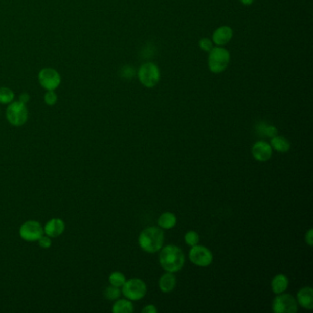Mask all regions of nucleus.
<instances>
[{
  "label": "nucleus",
  "instance_id": "f257e3e1",
  "mask_svg": "<svg viewBox=\"0 0 313 313\" xmlns=\"http://www.w3.org/2000/svg\"><path fill=\"white\" fill-rule=\"evenodd\" d=\"M185 255L178 246L168 244L162 247L159 254V263L166 272L176 273L183 269Z\"/></svg>",
  "mask_w": 313,
  "mask_h": 313
},
{
  "label": "nucleus",
  "instance_id": "f03ea898",
  "mask_svg": "<svg viewBox=\"0 0 313 313\" xmlns=\"http://www.w3.org/2000/svg\"><path fill=\"white\" fill-rule=\"evenodd\" d=\"M165 242V233L160 227L152 226L140 233L138 242L144 252L154 254L161 250Z\"/></svg>",
  "mask_w": 313,
  "mask_h": 313
},
{
  "label": "nucleus",
  "instance_id": "7ed1b4c3",
  "mask_svg": "<svg viewBox=\"0 0 313 313\" xmlns=\"http://www.w3.org/2000/svg\"><path fill=\"white\" fill-rule=\"evenodd\" d=\"M231 60L230 52L224 46H216L209 52L208 66L213 74H219L228 68Z\"/></svg>",
  "mask_w": 313,
  "mask_h": 313
},
{
  "label": "nucleus",
  "instance_id": "20e7f679",
  "mask_svg": "<svg viewBox=\"0 0 313 313\" xmlns=\"http://www.w3.org/2000/svg\"><path fill=\"white\" fill-rule=\"evenodd\" d=\"M140 83L146 88L156 86L161 79V72L155 63L152 62L143 63L137 72Z\"/></svg>",
  "mask_w": 313,
  "mask_h": 313
},
{
  "label": "nucleus",
  "instance_id": "39448f33",
  "mask_svg": "<svg viewBox=\"0 0 313 313\" xmlns=\"http://www.w3.org/2000/svg\"><path fill=\"white\" fill-rule=\"evenodd\" d=\"M7 120L11 125L15 127H20L24 125L29 118V111L26 104L21 101H13L9 104L6 111Z\"/></svg>",
  "mask_w": 313,
  "mask_h": 313
},
{
  "label": "nucleus",
  "instance_id": "423d86ee",
  "mask_svg": "<svg viewBox=\"0 0 313 313\" xmlns=\"http://www.w3.org/2000/svg\"><path fill=\"white\" fill-rule=\"evenodd\" d=\"M121 287V294H123L126 299L131 301L142 300L147 292L146 284L140 278H131L130 280H126L124 285Z\"/></svg>",
  "mask_w": 313,
  "mask_h": 313
},
{
  "label": "nucleus",
  "instance_id": "0eeeda50",
  "mask_svg": "<svg viewBox=\"0 0 313 313\" xmlns=\"http://www.w3.org/2000/svg\"><path fill=\"white\" fill-rule=\"evenodd\" d=\"M38 80L41 87L45 90H55L61 85L62 77L56 69L45 68L39 72Z\"/></svg>",
  "mask_w": 313,
  "mask_h": 313
},
{
  "label": "nucleus",
  "instance_id": "6e6552de",
  "mask_svg": "<svg viewBox=\"0 0 313 313\" xmlns=\"http://www.w3.org/2000/svg\"><path fill=\"white\" fill-rule=\"evenodd\" d=\"M298 302L290 294H278L272 302V309L276 313H296L298 311Z\"/></svg>",
  "mask_w": 313,
  "mask_h": 313
},
{
  "label": "nucleus",
  "instance_id": "1a4fd4ad",
  "mask_svg": "<svg viewBox=\"0 0 313 313\" xmlns=\"http://www.w3.org/2000/svg\"><path fill=\"white\" fill-rule=\"evenodd\" d=\"M19 236L26 242H38L43 234V227L37 220H28L20 226L19 228Z\"/></svg>",
  "mask_w": 313,
  "mask_h": 313
},
{
  "label": "nucleus",
  "instance_id": "9d476101",
  "mask_svg": "<svg viewBox=\"0 0 313 313\" xmlns=\"http://www.w3.org/2000/svg\"><path fill=\"white\" fill-rule=\"evenodd\" d=\"M188 256L193 264L200 267L209 266L213 261V255L211 251L205 246L198 244L191 247Z\"/></svg>",
  "mask_w": 313,
  "mask_h": 313
},
{
  "label": "nucleus",
  "instance_id": "9b49d317",
  "mask_svg": "<svg viewBox=\"0 0 313 313\" xmlns=\"http://www.w3.org/2000/svg\"><path fill=\"white\" fill-rule=\"evenodd\" d=\"M273 154V149L270 144L264 141H258L252 147V155L256 161H269Z\"/></svg>",
  "mask_w": 313,
  "mask_h": 313
},
{
  "label": "nucleus",
  "instance_id": "f8f14e48",
  "mask_svg": "<svg viewBox=\"0 0 313 313\" xmlns=\"http://www.w3.org/2000/svg\"><path fill=\"white\" fill-rule=\"evenodd\" d=\"M233 37V29L227 25H223L215 30L211 40L216 46H225L231 41Z\"/></svg>",
  "mask_w": 313,
  "mask_h": 313
},
{
  "label": "nucleus",
  "instance_id": "ddd939ff",
  "mask_svg": "<svg viewBox=\"0 0 313 313\" xmlns=\"http://www.w3.org/2000/svg\"><path fill=\"white\" fill-rule=\"evenodd\" d=\"M65 230V223L63 219L54 218L50 219L43 227L45 235L51 238H56L62 235Z\"/></svg>",
  "mask_w": 313,
  "mask_h": 313
},
{
  "label": "nucleus",
  "instance_id": "4468645a",
  "mask_svg": "<svg viewBox=\"0 0 313 313\" xmlns=\"http://www.w3.org/2000/svg\"><path fill=\"white\" fill-rule=\"evenodd\" d=\"M297 302L303 309H313V289L310 286L300 288L297 294Z\"/></svg>",
  "mask_w": 313,
  "mask_h": 313
},
{
  "label": "nucleus",
  "instance_id": "2eb2a0df",
  "mask_svg": "<svg viewBox=\"0 0 313 313\" xmlns=\"http://www.w3.org/2000/svg\"><path fill=\"white\" fill-rule=\"evenodd\" d=\"M159 288L164 293H170L174 290V287L176 286V278L174 277V273L166 272L162 275L161 278L158 282Z\"/></svg>",
  "mask_w": 313,
  "mask_h": 313
},
{
  "label": "nucleus",
  "instance_id": "dca6fc26",
  "mask_svg": "<svg viewBox=\"0 0 313 313\" xmlns=\"http://www.w3.org/2000/svg\"><path fill=\"white\" fill-rule=\"evenodd\" d=\"M289 280L284 274H278L271 281V288L276 295L284 293L287 289Z\"/></svg>",
  "mask_w": 313,
  "mask_h": 313
},
{
  "label": "nucleus",
  "instance_id": "f3484780",
  "mask_svg": "<svg viewBox=\"0 0 313 313\" xmlns=\"http://www.w3.org/2000/svg\"><path fill=\"white\" fill-rule=\"evenodd\" d=\"M270 146L278 152H287L290 150L291 147L290 143L288 140L278 135L271 137Z\"/></svg>",
  "mask_w": 313,
  "mask_h": 313
},
{
  "label": "nucleus",
  "instance_id": "a211bd4d",
  "mask_svg": "<svg viewBox=\"0 0 313 313\" xmlns=\"http://www.w3.org/2000/svg\"><path fill=\"white\" fill-rule=\"evenodd\" d=\"M176 222H177L176 216L174 213L169 212V211L162 213L160 217L158 218V220H157V223L159 225V227L161 229H166V230H170V229L174 228Z\"/></svg>",
  "mask_w": 313,
  "mask_h": 313
},
{
  "label": "nucleus",
  "instance_id": "6ab92c4d",
  "mask_svg": "<svg viewBox=\"0 0 313 313\" xmlns=\"http://www.w3.org/2000/svg\"><path fill=\"white\" fill-rule=\"evenodd\" d=\"M135 311V306L131 300L128 299H118L112 306V312L132 313Z\"/></svg>",
  "mask_w": 313,
  "mask_h": 313
},
{
  "label": "nucleus",
  "instance_id": "aec40b11",
  "mask_svg": "<svg viewBox=\"0 0 313 313\" xmlns=\"http://www.w3.org/2000/svg\"><path fill=\"white\" fill-rule=\"evenodd\" d=\"M14 99H15V93L13 90L6 86L0 87V104L8 105L13 102Z\"/></svg>",
  "mask_w": 313,
  "mask_h": 313
},
{
  "label": "nucleus",
  "instance_id": "412c9836",
  "mask_svg": "<svg viewBox=\"0 0 313 313\" xmlns=\"http://www.w3.org/2000/svg\"><path fill=\"white\" fill-rule=\"evenodd\" d=\"M108 281L110 283L111 286H117V287H121L124 285L126 282L125 275L119 271L112 272L109 277H108Z\"/></svg>",
  "mask_w": 313,
  "mask_h": 313
},
{
  "label": "nucleus",
  "instance_id": "4be33fe9",
  "mask_svg": "<svg viewBox=\"0 0 313 313\" xmlns=\"http://www.w3.org/2000/svg\"><path fill=\"white\" fill-rule=\"evenodd\" d=\"M257 131L259 135H265L269 137H273L278 135V130L275 126L269 125L265 122H261L257 125Z\"/></svg>",
  "mask_w": 313,
  "mask_h": 313
},
{
  "label": "nucleus",
  "instance_id": "5701e85b",
  "mask_svg": "<svg viewBox=\"0 0 313 313\" xmlns=\"http://www.w3.org/2000/svg\"><path fill=\"white\" fill-rule=\"evenodd\" d=\"M104 295H105V298L107 300H117L118 299H120V297H121V290L120 289V287L110 285L105 289Z\"/></svg>",
  "mask_w": 313,
  "mask_h": 313
},
{
  "label": "nucleus",
  "instance_id": "b1692460",
  "mask_svg": "<svg viewBox=\"0 0 313 313\" xmlns=\"http://www.w3.org/2000/svg\"><path fill=\"white\" fill-rule=\"evenodd\" d=\"M185 242L188 245H197L199 242V235L195 231H189L185 234Z\"/></svg>",
  "mask_w": 313,
  "mask_h": 313
},
{
  "label": "nucleus",
  "instance_id": "393cba45",
  "mask_svg": "<svg viewBox=\"0 0 313 313\" xmlns=\"http://www.w3.org/2000/svg\"><path fill=\"white\" fill-rule=\"evenodd\" d=\"M58 101V96L54 90H46L44 95V102L48 106H54Z\"/></svg>",
  "mask_w": 313,
  "mask_h": 313
},
{
  "label": "nucleus",
  "instance_id": "a878e982",
  "mask_svg": "<svg viewBox=\"0 0 313 313\" xmlns=\"http://www.w3.org/2000/svg\"><path fill=\"white\" fill-rule=\"evenodd\" d=\"M198 46H199V48L202 51H204L206 53H209L210 50L214 47L212 40L209 39V38H202V39H200L199 42H198Z\"/></svg>",
  "mask_w": 313,
  "mask_h": 313
},
{
  "label": "nucleus",
  "instance_id": "bb28decb",
  "mask_svg": "<svg viewBox=\"0 0 313 313\" xmlns=\"http://www.w3.org/2000/svg\"><path fill=\"white\" fill-rule=\"evenodd\" d=\"M38 242H39V245H40L42 249H49L51 245H52V240H51V237L47 236V235H42V236L38 240Z\"/></svg>",
  "mask_w": 313,
  "mask_h": 313
},
{
  "label": "nucleus",
  "instance_id": "cd10ccee",
  "mask_svg": "<svg viewBox=\"0 0 313 313\" xmlns=\"http://www.w3.org/2000/svg\"><path fill=\"white\" fill-rule=\"evenodd\" d=\"M305 242L309 246H312L313 244V230L309 229V231L306 233L305 235Z\"/></svg>",
  "mask_w": 313,
  "mask_h": 313
},
{
  "label": "nucleus",
  "instance_id": "c85d7f7f",
  "mask_svg": "<svg viewBox=\"0 0 313 313\" xmlns=\"http://www.w3.org/2000/svg\"><path fill=\"white\" fill-rule=\"evenodd\" d=\"M143 313H156L157 309L154 305H147L145 308L142 310Z\"/></svg>",
  "mask_w": 313,
  "mask_h": 313
},
{
  "label": "nucleus",
  "instance_id": "c756f323",
  "mask_svg": "<svg viewBox=\"0 0 313 313\" xmlns=\"http://www.w3.org/2000/svg\"><path fill=\"white\" fill-rule=\"evenodd\" d=\"M29 100H30V96L27 93H23L19 96V101H21L23 103H27Z\"/></svg>",
  "mask_w": 313,
  "mask_h": 313
},
{
  "label": "nucleus",
  "instance_id": "7c9ffc66",
  "mask_svg": "<svg viewBox=\"0 0 313 313\" xmlns=\"http://www.w3.org/2000/svg\"><path fill=\"white\" fill-rule=\"evenodd\" d=\"M239 1H240L242 5H244V6H250V5L254 3L255 0H239Z\"/></svg>",
  "mask_w": 313,
  "mask_h": 313
}]
</instances>
